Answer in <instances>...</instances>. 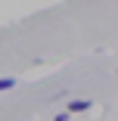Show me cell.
I'll return each instance as SVG.
<instances>
[{
	"instance_id": "6da1fadb",
	"label": "cell",
	"mask_w": 118,
	"mask_h": 121,
	"mask_svg": "<svg viewBox=\"0 0 118 121\" xmlns=\"http://www.w3.org/2000/svg\"><path fill=\"white\" fill-rule=\"evenodd\" d=\"M90 109V99H68V112L65 115H75V112H87Z\"/></svg>"
},
{
	"instance_id": "7a4b0ae2",
	"label": "cell",
	"mask_w": 118,
	"mask_h": 121,
	"mask_svg": "<svg viewBox=\"0 0 118 121\" xmlns=\"http://www.w3.org/2000/svg\"><path fill=\"white\" fill-rule=\"evenodd\" d=\"M16 87V78H0V90H13Z\"/></svg>"
}]
</instances>
